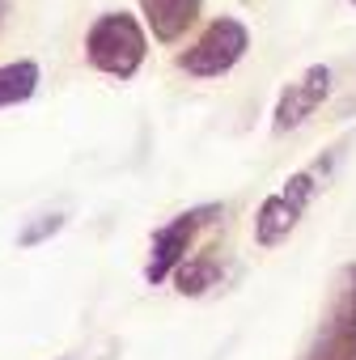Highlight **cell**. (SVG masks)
I'll return each instance as SVG.
<instances>
[{
    "instance_id": "obj_4",
    "label": "cell",
    "mask_w": 356,
    "mask_h": 360,
    "mask_svg": "<svg viewBox=\"0 0 356 360\" xmlns=\"http://www.w3.org/2000/svg\"><path fill=\"white\" fill-rule=\"evenodd\" d=\"M301 360H356V259L335 267L314 339L305 343Z\"/></svg>"
},
{
    "instance_id": "obj_11",
    "label": "cell",
    "mask_w": 356,
    "mask_h": 360,
    "mask_svg": "<svg viewBox=\"0 0 356 360\" xmlns=\"http://www.w3.org/2000/svg\"><path fill=\"white\" fill-rule=\"evenodd\" d=\"M5 18H9V0H0V26H5Z\"/></svg>"
},
{
    "instance_id": "obj_12",
    "label": "cell",
    "mask_w": 356,
    "mask_h": 360,
    "mask_svg": "<svg viewBox=\"0 0 356 360\" xmlns=\"http://www.w3.org/2000/svg\"><path fill=\"white\" fill-rule=\"evenodd\" d=\"M348 5H352V9H356V0H348Z\"/></svg>"
},
{
    "instance_id": "obj_7",
    "label": "cell",
    "mask_w": 356,
    "mask_h": 360,
    "mask_svg": "<svg viewBox=\"0 0 356 360\" xmlns=\"http://www.w3.org/2000/svg\"><path fill=\"white\" fill-rule=\"evenodd\" d=\"M136 9H140V22L148 26L153 43L174 47L200 26L204 0H136Z\"/></svg>"
},
{
    "instance_id": "obj_2",
    "label": "cell",
    "mask_w": 356,
    "mask_h": 360,
    "mask_svg": "<svg viewBox=\"0 0 356 360\" xmlns=\"http://www.w3.org/2000/svg\"><path fill=\"white\" fill-rule=\"evenodd\" d=\"M148 39L153 34L140 22V13L106 9L85 26V64L110 81H132L148 60Z\"/></svg>"
},
{
    "instance_id": "obj_3",
    "label": "cell",
    "mask_w": 356,
    "mask_h": 360,
    "mask_svg": "<svg viewBox=\"0 0 356 360\" xmlns=\"http://www.w3.org/2000/svg\"><path fill=\"white\" fill-rule=\"evenodd\" d=\"M250 43H255L250 26L234 13H221L200 26V34L174 56V64L178 72H187L196 81H221L250 56Z\"/></svg>"
},
{
    "instance_id": "obj_6",
    "label": "cell",
    "mask_w": 356,
    "mask_h": 360,
    "mask_svg": "<svg viewBox=\"0 0 356 360\" xmlns=\"http://www.w3.org/2000/svg\"><path fill=\"white\" fill-rule=\"evenodd\" d=\"M335 94V68L331 64H310L301 68L293 81L280 85L276 94V106H272V136H288L297 127H305L322 106L326 98Z\"/></svg>"
},
{
    "instance_id": "obj_5",
    "label": "cell",
    "mask_w": 356,
    "mask_h": 360,
    "mask_svg": "<svg viewBox=\"0 0 356 360\" xmlns=\"http://www.w3.org/2000/svg\"><path fill=\"white\" fill-rule=\"evenodd\" d=\"M225 217V204H196L187 212L170 217L161 229H153V242H148V263H144V284L157 288L174 276V267L183 263L196 246V238L204 229H212L217 221Z\"/></svg>"
},
{
    "instance_id": "obj_10",
    "label": "cell",
    "mask_w": 356,
    "mask_h": 360,
    "mask_svg": "<svg viewBox=\"0 0 356 360\" xmlns=\"http://www.w3.org/2000/svg\"><path fill=\"white\" fill-rule=\"evenodd\" d=\"M64 229V212H51V217H39L34 225H26L22 233H18V246H39V242H47V238H56Z\"/></svg>"
},
{
    "instance_id": "obj_1",
    "label": "cell",
    "mask_w": 356,
    "mask_h": 360,
    "mask_svg": "<svg viewBox=\"0 0 356 360\" xmlns=\"http://www.w3.org/2000/svg\"><path fill=\"white\" fill-rule=\"evenodd\" d=\"M343 144H348V140L331 144L322 157H314L310 165H301L297 174H288L284 183H280V191H272V195L259 204L255 225H250L259 250H276V246H284V242L297 233V225L305 221V212L314 208V200L326 191V183L335 178V169H339V161H343Z\"/></svg>"
},
{
    "instance_id": "obj_9",
    "label": "cell",
    "mask_w": 356,
    "mask_h": 360,
    "mask_svg": "<svg viewBox=\"0 0 356 360\" xmlns=\"http://www.w3.org/2000/svg\"><path fill=\"white\" fill-rule=\"evenodd\" d=\"M217 280H221V259L217 255H187L170 276L178 297H204Z\"/></svg>"
},
{
    "instance_id": "obj_8",
    "label": "cell",
    "mask_w": 356,
    "mask_h": 360,
    "mask_svg": "<svg viewBox=\"0 0 356 360\" xmlns=\"http://www.w3.org/2000/svg\"><path fill=\"white\" fill-rule=\"evenodd\" d=\"M43 85V68L39 60H9L0 64V110H13L26 106Z\"/></svg>"
}]
</instances>
